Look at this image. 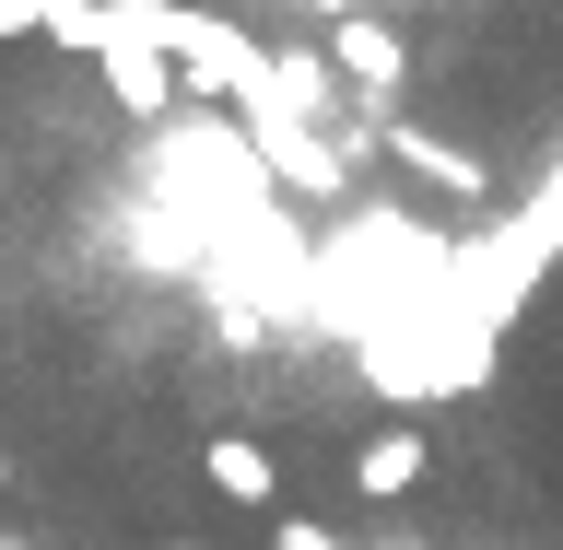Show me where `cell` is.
<instances>
[{"label":"cell","mask_w":563,"mask_h":550,"mask_svg":"<svg viewBox=\"0 0 563 550\" xmlns=\"http://www.w3.org/2000/svg\"><path fill=\"white\" fill-rule=\"evenodd\" d=\"M118 35L165 47V70H176V94H188V105H235L246 82L271 70L223 12H200V0H118Z\"/></svg>","instance_id":"obj_1"},{"label":"cell","mask_w":563,"mask_h":550,"mask_svg":"<svg viewBox=\"0 0 563 550\" xmlns=\"http://www.w3.org/2000/svg\"><path fill=\"white\" fill-rule=\"evenodd\" d=\"M329 70H341V94H364V117H387L399 82H411V47H399L387 12H341L329 24Z\"/></svg>","instance_id":"obj_2"},{"label":"cell","mask_w":563,"mask_h":550,"mask_svg":"<svg viewBox=\"0 0 563 550\" xmlns=\"http://www.w3.org/2000/svg\"><path fill=\"white\" fill-rule=\"evenodd\" d=\"M387 153H399V165L434 188V200H457V211H482V200H493V176H482V153H470V141H434V130H399V117H387Z\"/></svg>","instance_id":"obj_3"},{"label":"cell","mask_w":563,"mask_h":550,"mask_svg":"<svg viewBox=\"0 0 563 550\" xmlns=\"http://www.w3.org/2000/svg\"><path fill=\"white\" fill-rule=\"evenodd\" d=\"M434 469V446H422V422H387V434H364L352 446V481H364V504H399V492Z\"/></svg>","instance_id":"obj_4"},{"label":"cell","mask_w":563,"mask_h":550,"mask_svg":"<svg viewBox=\"0 0 563 550\" xmlns=\"http://www.w3.org/2000/svg\"><path fill=\"white\" fill-rule=\"evenodd\" d=\"M95 70H106V94L130 105V117H176V105H188V94H176V70H165V47H141V35H118Z\"/></svg>","instance_id":"obj_5"},{"label":"cell","mask_w":563,"mask_h":550,"mask_svg":"<svg viewBox=\"0 0 563 550\" xmlns=\"http://www.w3.org/2000/svg\"><path fill=\"white\" fill-rule=\"evenodd\" d=\"M24 24L47 35V47H82V59H106V47H118V0H24Z\"/></svg>","instance_id":"obj_6"},{"label":"cell","mask_w":563,"mask_h":550,"mask_svg":"<svg viewBox=\"0 0 563 550\" xmlns=\"http://www.w3.org/2000/svg\"><path fill=\"white\" fill-rule=\"evenodd\" d=\"M211 492H223V504H271V492H282V457L258 446V434H211Z\"/></svg>","instance_id":"obj_7"},{"label":"cell","mask_w":563,"mask_h":550,"mask_svg":"<svg viewBox=\"0 0 563 550\" xmlns=\"http://www.w3.org/2000/svg\"><path fill=\"white\" fill-rule=\"evenodd\" d=\"M271 539H282V550H352V539H341V527H317V516H282V527H271Z\"/></svg>","instance_id":"obj_8"},{"label":"cell","mask_w":563,"mask_h":550,"mask_svg":"<svg viewBox=\"0 0 563 550\" xmlns=\"http://www.w3.org/2000/svg\"><path fill=\"white\" fill-rule=\"evenodd\" d=\"M317 12H329V24H341V12H364V0H317Z\"/></svg>","instance_id":"obj_9"},{"label":"cell","mask_w":563,"mask_h":550,"mask_svg":"<svg viewBox=\"0 0 563 550\" xmlns=\"http://www.w3.org/2000/svg\"><path fill=\"white\" fill-rule=\"evenodd\" d=\"M0 550H35V539H0Z\"/></svg>","instance_id":"obj_10"},{"label":"cell","mask_w":563,"mask_h":550,"mask_svg":"<svg viewBox=\"0 0 563 550\" xmlns=\"http://www.w3.org/2000/svg\"><path fill=\"white\" fill-rule=\"evenodd\" d=\"M434 12H457V0H434Z\"/></svg>","instance_id":"obj_11"},{"label":"cell","mask_w":563,"mask_h":550,"mask_svg":"<svg viewBox=\"0 0 563 550\" xmlns=\"http://www.w3.org/2000/svg\"><path fill=\"white\" fill-rule=\"evenodd\" d=\"M0 481H12V469H0Z\"/></svg>","instance_id":"obj_12"}]
</instances>
